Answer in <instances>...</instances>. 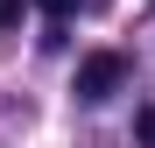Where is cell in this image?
I'll use <instances>...</instances> for the list:
<instances>
[{"mask_svg": "<svg viewBox=\"0 0 155 148\" xmlns=\"http://www.w3.org/2000/svg\"><path fill=\"white\" fill-rule=\"evenodd\" d=\"M141 148H155V106H141Z\"/></svg>", "mask_w": 155, "mask_h": 148, "instance_id": "3957f363", "label": "cell"}, {"mask_svg": "<svg viewBox=\"0 0 155 148\" xmlns=\"http://www.w3.org/2000/svg\"><path fill=\"white\" fill-rule=\"evenodd\" d=\"M42 7H49V14L64 21V14H78V7H106V0H42Z\"/></svg>", "mask_w": 155, "mask_h": 148, "instance_id": "7a4b0ae2", "label": "cell"}, {"mask_svg": "<svg viewBox=\"0 0 155 148\" xmlns=\"http://www.w3.org/2000/svg\"><path fill=\"white\" fill-rule=\"evenodd\" d=\"M120 85H127V57H120V49H99V57H85V64H78V99H85V106L113 99Z\"/></svg>", "mask_w": 155, "mask_h": 148, "instance_id": "6da1fadb", "label": "cell"}, {"mask_svg": "<svg viewBox=\"0 0 155 148\" xmlns=\"http://www.w3.org/2000/svg\"><path fill=\"white\" fill-rule=\"evenodd\" d=\"M21 21V0H0V28H14Z\"/></svg>", "mask_w": 155, "mask_h": 148, "instance_id": "277c9868", "label": "cell"}]
</instances>
